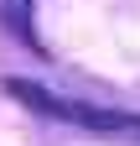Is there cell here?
Here are the masks:
<instances>
[{
    "label": "cell",
    "mask_w": 140,
    "mask_h": 146,
    "mask_svg": "<svg viewBox=\"0 0 140 146\" xmlns=\"http://www.w3.org/2000/svg\"><path fill=\"white\" fill-rule=\"evenodd\" d=\"M0 11L10 16V26L26 36V16H31V0H0Z\"/></svg>",
    "instance_id": "1"
},
{
    "label": "cell",
    "mask_w": 140,
    "mask_h": 146,
    "mask_svg": "<svg viewBox=\"0 0 140 146\" xmlns=\"http://www.w3.org/2000/svg\"><path fill=\"white\" fill-rule=\"evenodd\" d=\"M125 136H135V141H140V115H125Z\"/></svg>",
    "instance_id": "2"
}]
</instances>
